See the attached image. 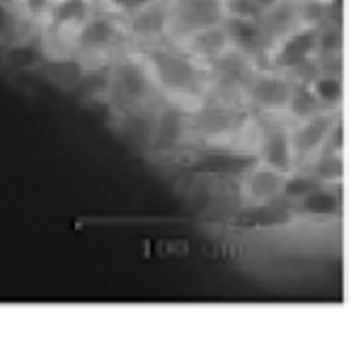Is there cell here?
Masks as SVG:
<instances>
[{"label":"cell","mask_w":356,"mask_h":349,"mask_svg":"<svg viewBox=\"0 0 356 349\" xmlns=\"http://www.w3.org/2000/svg\"><path fill=\"white\" fill-rule=\"evenodd\" d=\"M155 71H158V78L163 81V86L177 90V92H194V90H199V83H202L199 71L194 68L192 61L170 51L155 54Z\"/></svg>","instance_id":"6da1fadb"},{"label":"cell","mask_w":356,"mask_h":349,"mask_svg":"<svg viewBox=\"0 0 356 349\" xmlns=\"http://www.w3.org/2000/svg\"><path fill=\"white\" fill-rule=\"evenodd\" d=\"M223 5L220 0H177L175 8V22L182 32H202L207 27L220 22Z\"/></svg>","instance_id":"7a4b0ae2"},{"label":"cell","mask_w":356,"mask_h":349,"mask_svg":"<svg viewBox=\"0 0 356 349\" xmlns=\"http://www.w3.org/2000/svg\"><path fill=\"white\" fill-rule=\"evenodd\" d=\"M315 47H318V27H305L300 32L286 34L277 54V66L286 68V71H293L296 66L313 58Z\"/></svg>","instance_id":"3957f363"},{"label":"cell","mask_w":356,"mask_h":349,"mask_svg":"<svg viewBox=\"0 0 356 349\" xmlns=\"http://www.w3.org/2000/svg\"><path fill=\"white\" fill-rule=\"evenodd\" d=\"M337 124V117L334 114H313V117H308L303 122V127L296 131L293 136V151L298 153H315L320 151V148L325 146V141H327L330 131H332V127Z\"/></svg>","instance_id":"277c9868"},{"label":"cell","mask_w":356,"mask_h":349,"mask_svg":"<svg viewBox=\"0 0 356 349\" xmlns=\"http://www.w3.org/2000/svg\"><path fill=\"white\" fill-rule=\"evenodd\" d=\"M298 8L291 0H279L277 5H272L269 10H264L259 17V27L264 34V44L269 42H282L286 34L293 32V24L298 19Z\"/></svg>","instance_id":"5b68a950"},{"label":"cell","mask_w":356,"mask_h":349,"mask_svg":"<svg viewBox=\"0 0 356 349\" xmlns=\"http://www.w3.org/2000/svg\"><path fill=\"white\" fill-rule=\"evenodd\" d=\"M250 97L259 109H284L291 97V86L277 76L254 78L250 83Z\"/></svg>","instance_id":"8992f818"},{"label":"cell","mask_w":356,"mask_h":349,"mask_svg":"<svg viewBox=\"0 0 356 349\" xmlns=\"http://www.w3.org/2000/svg\"><path fill=\"white\" fill-rule=\"evenodd\" d=\"M225 32L228 39L245 54V56H252L259 54L267 44H264V34L259 27V19H248V17H230L225 24Z\"/></svg>","instance_id":"52a82bcc"},{"label":"cell","mask_w":356,"mask_h":349,"mask_svg":"<svg viewBox=\"0 0 356 349\" xmlns=\"http://www.w3.org/2000/svg\"><path fill=\"white\" fill-rule=\"evenodd\" d=\"M213 71H216V81H218V86L223 90L243 88L250 76L248 61L240 54H225V51H220L216 56Z\"/></svg>","instance_id":"ba28073f"},{"label":"cell","mask_w":356,"mask_h":349,"mask_svg":"<svg viewBox=\"0 0 356 349\" xmlns=\"http://www.w3.org/2000/svg\"><path fill=\"white\" fill-rule=\"evenodd\" d=\"M262 153H264V161H267V165L272 168V170H277V172L291 170V163H293V143H291V138L286 136V131H282V129H274V131L267 133Z\"/></svg>","instance_id":"9c48e42d"},{"label":"cell","mask_w":356,"mask_h":349,"mask_svg":"<svg viewBox=\"0 0 356 349\" xmlns=\"http://www.w3.org/2000/svg\"><path fill=\"white\" fill-rule=\"evenodd\" d=\"M248 192L259 202H272L284 192V174L272 168H257L248 177Z\"/></svg>","instance_id":"30bf717a"},{"label":"cell","mask_w":356,"mask_h":349,"mask_svg":"<svg viewBox=\"0 0 356 349\" xmlns=\"http://www.w3.org/2000/svg\"><path fill=\"white\" fill-rule=\"evenodd\" d=\"M238 124V114L228 107H207L197 114V129L207 136H220V133H228L230 129Z\"/></svg>","instance_id":"8fae6325"},{"label":"cell","mask_w":356,"mask_h":349,"mask_svg":"<svg viewBox=\"0 0 356 349\" xmlns=\"http://www.w3.org/2000/svg\"><path fill=\"white\" fill-rule=\"evenodd\" d=\"M310 90L315 92L318 97L320 107L327 109V107H337L342 102V78L332 76V73H320L313 83H310Z\"/></svg>","instance_id":"7c38bea8"},{"label":"cell","mask_w":356,"mask_h":349,"mask_svg":"<svg viewBox=\"0 0 356 349\" xmlns=\"http://www.w3.org/2000/svg\"><path fill=\"white\" fill-rule=\"evenodd\" d=\"M117 86L129 99H136V97H141V95H145V90H148V78H145V73L136 63H124L117 73Z\"/></svg>","instance_id":"4fadbf2b"},{"label":"cell","mask_w":356,"mask_h":349,"mask_svg":"<svg viewBox=\"0 0 356 349\" xmlns=\"http://www.w3.org/2000/svg\"><path fill=\"white\" fill-rule=\"evenodd\" d=\"M179 136H182V114L177 109H165L155 127V143L170 148L179 141Z\"/></svg>","instance_id":"5bb4252c"},{"label":"cell","mask_w":356,"mask_h":349,"mask_svg":"<svg viewBox=\"0 0 356 349\" xmlns=\"http://www.w3.org/2000/svg\"><path fill=\"white\" fill-rule=\"evenodd\" d=\"M286 107H289V112L298 119H308V117H313V114L323 112V107H320L318 97H315V92L310 90V86L291 88V97H289V104H286Z\"/></svg>","instance_id":"9a60e30c"},{"label":"cell","mask_w":356,"mask_h":349,"mask_svg":"<svg viewBox=\"0 0 356 349\" xmlns=\"http://www.w3.org/2000/svg\"><path fill=\"white\" fill-rule=\"evenodd\" d=\"M228 42H230L228 32H225V27H220V24L207 27V29H202V32H194V49L207 54V56H218L220 51H225Z\"/></svg>","instance_id":"2e32d148"},{"label":"cell","mask_w":356,"mask_h":349,"mask_svg":"<svg viewBox=\"0 0 356 349\" xmlns=\"http://www.w3.org/2000/svg\"><path fill=\"white\" fill-rule=\"evenodd\" d=\"M303 209L310 213H318V216H330V213H337L339 199L337 194L327 192V189H323V184H318L313 192L303 197Z\"/></svg>","instance_id":"e0dca14e"},{"label":"cell","mask_w":356,"mask_h":349,"mask_svg":"<svg viewBox=\"0 0 356 349\" xmlns=\"http://www.w3.org/2000/svg\"><path fill=\"white\" fill-rule=\"evenodd\" d=\"M163 27H165V13L153 3L141 8V13L134 19V29L138 34H143V37H155L158 32H163Z\"/></svg>","instance_id":"ac0fdd59"},{"label":"cell","mask_w":356,"mask_h":349,"mask_svg":"<svg viewBox=\"0 0 356 349\" xmlns=\"http://www.w3.org/2000/svg\"><path fill=\"white\" fill-rule=\"evenodd\" d=\"M342 158H339V153H325V156H320L318 161H315L313 165V177L318 179V182H332V179H339L342 177Z\"/></svg>","instance_id":"d6986e66"},{"label":"cell","mask_w":356,"mask_h":349,"mask_svg":"<svg viewBox=\"0 0 356 349\" xmlns=\"http://www.w3.org/2000/svg\"><path fill=\"white\" fill-rule=\"evenodd\" d=\"M109 39H114V27L107 19H95L83 32V44L88 47H99V44H107Z\"/></svg>","instance_id":"ffe728a7"},{"label":"cell","mask_w":356,"mask_h":349,"mask_svg":"<svg viewBox=\"0 0 356 349\" xmlns=\"http://www.w3.org/2000/svg\"><path fill=\"white\" fill-rule=\"evenodd\" d=\"M58 19L63 22H71V19H80L83 17V0H63L58 5Z\"/></svg>","instance_id":"44dd1931"},{"label":"cell","mask_w":356,"mask_h":349,"mask_svg":"<svg viewBox=\"0 0 356 349\" xmlns=\"http://www.w3.org/2000/svg\"><path fill=\"white\" fill-rule=\"evenodd\" d=\"M10 29H13V15H10V10L0 3V37L10 34Z\"/></svg>","instance_id":"7402d4cb"},{"label":"cell","mask_w":356,"mask_h":349,"mask_svg":"<svg viewBox=\"0 0 356 349\" xmlns=\"http://www.w3.org/2000/svg\"><path fill=\"white\" fill-rule=\"evenodd\" d=\"M122 10H141L145 5H150L153 0H114Z\"/></svg>","instance_id":"603a6c76"},{"label":"cell","mask_w":356,"mask_h":349,"mask_svg":"<svg viewBox=\"0 0 356 349\" xmlns=\"http://www.w3.org/2000/svg\"><path fill=\"white\" fill-rule=\"evenodd\" d=\"M252 3L257 5V8H259V10H262V13H264V10H269V8H272V5H277L279 0H252Z\"/></svg>","instance_id":"cb8c5ba5"},{"label":"cell","mask_w":356,"mask_h":349,"mask_svg":"<svg viewBox=\"0 0 356 349\" xmlns=\"http://www.w3.org/2000/svg\"><path fill=\"white\" fill-rule=\"evenodd\" d=\"M29 3H32L34 8H39V5H44V3H47V0H29Z\"/></svg>","instance_id":"d4e9b609"}]
</instances>
